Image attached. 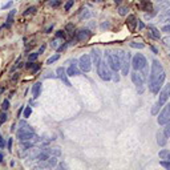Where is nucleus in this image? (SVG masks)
Instances as JSON below:
<instances>
[{"label": "nucleus", "mask_w": 170, "mask_h": 170, "mask_svg": "<svg viewBox=\"0 0 170 170\" xmlns=\"http://www.w3.org/2000/svg\"><path fill=\"white\" fill-rule=\"evenodd\" d=\"M164 73H165V71L162 68L161 63H159L158 60H153V63H152V72H150V77H149V88L153 87V84L156 81H158V79L161 77Z\"/></svg>", "instance_id": "obj_1"}, {"label": "nucleus", "mask_w": 170, "mask_h": 170, "mask_svg": "<svg viewBox=\"0 0 170 170\" xmlns=\"http://www.w3.org/2000/svg\"><path fill=\"white\" fill-rule=\"evenodd\" d=\"M105 60L113 72H118L121 69V60L117 52H105Z\"/></svg>", "instance_id": "obj_2"}, {"label": "nucleus", "mask_w": 170, "mask_h": 170, "mask_svg": "<svg viewBox=\"0 0 170 170\" xmlns=\"http://www.w3.org/2000/svg\"><path fill=\"white\" fill-rule=\"evenodd\" d=\"M97 73H98V76L102 79V80H110L112 79V72H110V67L108 65L106 60H101L97 65Z\"/></svg>", "instance_id": "obj_3"}, {"label": "nucleus", "mask_w": 170, "mask_h": 170, "mask_svg": "<svg viewBox=\"0 0 170 170\" xmlns=\"http://www.w3.org/2000/svg\"><path fill=\"white\" fill-rule=\"evenodd\" d=\"M118 56L121 60V73L124 76H128L129 73V64H130V55L124 52V51H118Z\"/></svg>", "instance_id": "obj_4"}, {"label": "nucleus", "mask_w": 170, "mask_h": 170, "mask_svg": "<svg viewBox=\"0 0 170 170\" xmlns=\"http://www.w3.org/2000/svg\"><path fill=\"white\" fill-rule=\"evenodd\" d=\"M33 134H35V132L29 125H25L17 130V138L20 141H29V140H32Z\"/></svg>", "instance_id": "obj_5"}, {"label": "nucleus", "mask_w": 170, "mask_h": 170, "mask_svg": "<svg viewBox=\"0 0 170 170\" xmlns=\"http://www.w3.org/2000/svg\"><path fill=\"white\" fill-rule=\"evenodd\" d=\"M158 93H159V97H158V101H157L156 105L161 109L166 104V101L169 100V97H170V84H166L164 87V89L161 92H158Z\"/></svg>", "instance_id": "obj_6"}, {"label": "nucleus", "mask_w": 170, "mask_h": 170, "mask_svg": "<svg viewBox=\"0 0 170 170\" xmlns=\"http://www.w3.org/2000/svg\"><path fill=\"white\" fill-rule=\"evenodd\" d=\"M145 65H146V59H145L144 55L137 53V55L133 56V59H132V67H133L136 71H141Z\"/></svg>", "instance_id": "obj_7"}, {"label": "nucleus", "mask_w": 170, "mask_h": 170, "mask_svg": "<svg viewBox=\"0 0 170 170\" xmlns=\"http://www.w3.org/2000/svg\"><path fill=\"white\" fill-rule=\"evenodd\" d=\"M79 65H80V69L82 72H89L92 68V59L89 55H82L80 60H79Z\"/></svg>", "instance_id": "obj_8"}, {"label": "nucleus", "mask_w": 170, "mask_h": 170, "mask_svg": "<svg viewBox=\"0 0 170 170\" xmlns=\"http://www.w3.org/2000/svg\"><path fill=\"white\" fill-rule=\"evenodd\" d=\"M132 81H133L134 85L137 87L138 93L144 92V79H142V76H141V73H137V72L132 73Z\"/></svg>", "instance_id": "obj_9"}, {"label": "nucleus", "mask_w": 170, "mask_h": 170, "mask_svg": "<svg viewBox=\"0 0 170 170\" xmlns=\"http://www.w3.org/2000/svg\"><path fill=\"white\" fill-rule=\"evenodd\" d=\"M169 120H170V104H167V105L164 108V110L159 113L157 121H158L159 125H165Z\"/></svg>", "instance_id": "obj_10"}, {"label": "nucleus", "mask_w": 170, "mask_h": 170, "mask_svg": "<svg viewBox=\"0 0 170 170\" xmlns=\"http://www.w3.org/2000/svg\"><path fill=\"white\" fill-rule=\"evenodd\" d=\"M92 36V32L88 31V29H81L76 33V41H85V40H88L89 37Z\"/></svg>", "instance_id": "obj_11"}, {"label": "nucleus", "mask_w": 170, "mask_h": 170, "mask_svg": "<svg viewBox=\"0 0 170 170\" xmlns=\"http://www.w3.org/2000/svg\"><path fill=\"white\" fill-rule=\"evenodd\" d=\"M77 64H79V61H76V60L73 61V64H71V67L67 69L68 76H79V74H81V72L77 68Z\"/></svg>", "instance_id": "obj_12"}, {"label": "nucleus", "mask_w": 170, "mask_h": 170, "mask_svg": "<svg viewBox=\"0 0 170 170\" xmlns=\"http://www.w3.org/2000/svg\"><path fill=\"white\" fill-rule=\"evenodd\" d=\"M137 17L134 16V15H129L128 16V20H126V25H128V28L133 32L134 29H136V25H137Z\"/></svg>", "instance_id": "obj_13"}, {"label": "nucleus", "mask_w": 170, "mask_h": 170, "mask_svg": "<svg viewBox=\"0 0 170 170\" xmlns=\"http://www.w3.org/2000/svg\"><path fill=\"white\" fill-rule=\"evenodd\" d=\"M140 8L145 12L152 11V3H150V0H140Z\"/></svg>", "instance_id": "obj_14"}, {"label": "nucleus", "mask_w": 170, "mask_h": 170, "mask_svg": "<svg viewBox=\"0 0 170 170\" xmlns=\"http://www.w3.org/2000/svg\"><path fill=\"white\" fill-rule=\"evenodd\" d=\"M40 92H41V82H36L32 87V96H33V98L39 97L40 96Z\"/></svg>", "instance_id": "obj_15"}, {"label": "nucleus", "mask_w": 170, "mask_h": 170, "mask_svg": "<svg viewBox=\"0 0 170 170\" xmlns=\"http://www.w3.org/2000/svg\"><path fill=\"white\" fill-rule=\"evenodd\" d=\"M92 57H93V61H94V64H96V67L98 65V63L101 61V52H100V49H93L92 51Z\"/></svg>", "instance_id": "obj_16"}, {"label": "nucleus", "mask_w": 170, "mask_h": 170, "mask_svg": "<svg viewBox=\"0 0 170 170\" xmlns=\"http://www.w3.org/2000/svg\"><path fill=\"white\" fill-rule=\"evenodd\" d=\"M166 136L164 134V133H161V132H158L157 133V144L159 145V146H165V144H166Z\"/></svg>", "instance_id": "obj_17"}, {"label": "nucleus", "mask_w": 170, "mask_h": 170, "mask_svg": "<svg viewBox=\"0 0 170 170\" xmlns=\"http://www.w3.org/2000/svg\"><path fill=\"white\" fill-rule=\"evenodd\" d=\"M41 153V148H35L31 150V153H29V158L31 159H37V157H39V154Z\"/></svg>", "instance_id": "obj_18"}, {"label": "nucleus", "mask_w": 170, "mask_h": 170, "mask_svg": "<svg viewBox=\"0 0 170 170\" xmlns=\"http://www.w3.org/2000/svg\"><path fill=\"white\" fill-rule=\"evenodd\" d=\"M149 31L152 32V36L154 37V39H159V37H161V35H159V31L157 29L156 27H153V25H149Z\"/></svg>", "instance_id": "obj_19"}, {"label": "nucleus", "mask_w": 170, "mask_h": 170, "mask_svg": "<svg viewBox=\"0 0 170 170\" xmlns=\"http://www.w3.org/2000/svg\"><path fill=\"white\" fill-rule=\"evenodd\" d=\"M47 161H48V164H49V167H55L56 165H57V157H56V156H51Z\"/></svg>", "instance_id": "obj_20"}, {"label": "nucleus", "mask_w": 170, "mask_h": 170, "mask_svg": "<svg viewBox=\"0 0 170 170\" xmlns=\"http://www.w3.org/2000/svg\"><path fill=\"white\" fill-rule=\"evenodd\" d=\"M129 45L132 47V48H138V49L145 48V44H144V43H137V41H130Z\"/></svg>", "instance_id": "obj_21"}, {"label": "nucleus", "mask_w": 170, "mask_h": 170, "mask_svg": "<svg viewBox=\"0 0 170 170\" xmlns=\"http://www.w3.org/2000/svg\"><path fill=\"white\" fill-rule=\"evenodd\" d=\"M169 154H170V152H169V150H165V149L158 153V156H159V158H161V159H166L169 157Z\"/></svg>", "instance_id": "obj_22"}, {"label": "nucleus", "mask_w": 170, "mask_h": 170, "mask_svg": "<svg viewBox=\"0 0 170 170\" xmlns=\"http://www.w3.org/2000/svg\"><path fill=\"white\" fill-rule=\"evenodd\" d=\"M60 79L63 80V82H64L65 85H67V87H71V85H72V84H71V81L68 80V74H67V72H65V73L63 74V76H61Z\"/></svg>", "instance_id": "obj_23"}, {"label": "nucleus", "mask_w": 170, "mask_h": 170, "mask_svg": "<svg viewBox=\"0 0 170 170\" xmlns=\"http://www.w3.org/2000/svg\"><path fill=\"white\" fill-rule=\"evenodd\" d=\"M128 7H118V15H121V16H126L128 15Z\"/></svg>", "instance_id": "obj_24"}, {"label": "nucleus", "mask_w": 170, "mask_h": 170, "mask_svg": "<svg viewBox=\"0 0 170 170\" xmlns=\"http://www.w3.org/2000/svg\"><path fill=\"white\" fill-rule=\"evenodd\" d=\"M60 59V55L59 53H56V55H53L52 57H49L48 60H47V64H52V63H55V61H57Z\"/></svg>", "instance_id": "obj_25"}, {"label": "nucleus", "mask_w": 170, "mask_h": 170, "mask_svg": "<svg viewBox=\"0 0 170 170\" xmlns=\"http://www.w3.org/2000/svg\"><path fill=\"white\" fill-rule=\"evenodd\" d=\"M65 29H67V32H68L71 36L74 35V25H73V24H68L67 27H65Z\"/></svg>", "instance_id": "obj_26"}, {"label": "nucleus", "mask_w": 170, "mask_h": 170, "mask_svg": "<svg viewBox=\"0 0 170 170\" xmlns=\"http://www.w3.org/2000/svg\"><path fill=\"white\" fill-rule=\"evenodd\" d=\"M164 134H165L166 137H170V120L165 124V132H164Z\"/></svg>", "instance_id": "obj_27"}, {"label": "nucleus", "mask_w": 170, "mask_h": 170, "mask_svg": "<svg viewBox=\"0 0 170 170\" xmlns=\"http://www.w3.org/2000/svg\"><path fill=\"white\" fill-rule=\"evenodd\" d=\"M35 12H36V7H29V8H28V9H27V11H25L23 15H24V16H28V15H31V13L33 15Z\"/></svg>", "instance_id": "obj_28"}, {"label": "nucleus", "mask_w": 170, "mask_h": 170, "mask_svg": "<svg viewBox=\"0 0 170 170\" xmlns=\"http://www.w3.org/2000/svg\"><path fill=\"white\" fill-rule=\"evenodd\" d=\"M51 154L52 156H56V157H59L61 154V150L59 148H55V149H51Z\"/></svg>", "instance_id": "obj_29"}, {"label": "nucleus", "mask_w": 170, "mask_h": 170, "mask_svg": "<svg viewBox=\"0 0 170 170\" xmlns=\"http://www.w3.org/2000/svg\"><path fill=\"white\" fill-rule=\"evenodd\" d=\"M31 112H32L31 106H27V108L24 109V117H25V118H28V117L31 116Z\"/></svg>", "instance_id": "obj_30"}, {"label": "nucleus", "mask_w": 170, "mask_h": 170, "mask_svg": "<svg viewBox=\"0 0 170 170\" xmlns=\"http://www.w3.org/2000/svg\"><path fill=\"white\" fill-rule=\"evenodd\" d=\"M73 3H74V0H68L67 4H65V11H69V9L72 8V5H73Z\"/></svg>", "instance_id": "obj_31"}, {"label": "nucleus", "mask_w": 170, "mask_h": 170, "mask_svg": "<svg viewBox=\"0 0 170 170\" xmlns=\"http://www.w3.org/2000/svg\"><path fill=\"white\" fill-rule=\"evenodd\" d=\"M65 32L64 31H59V32H56V37H57V39H65Z\"/></svg>", "instance_id": "obj_32"}, {"label": "nucleus", "mask_w": 170, "mask_h": 170, "mask_svg": "<svg viewBox=\"0 0 170 170\" xmlns=\"http://www.w3.org/2000/svg\"><path fill=\"white\" fill-rule=\"evenodd\" d=\"M90 16V12L88 11V9H84L82 11V13L80 15V19H84V17H89Z\"/></svg>", "instance_id": "obj_33"}, {"label": "nucleus", "mask_w": 170, "mask_h": 170, "mask_svg": "<svg viewBox=\"0 0 170 170\" xmlns=\"http://www.w3.org/2000/svg\"><path fill=\"white\" fill-rule=\"evenodd\" d=\"M37 57H39V53H37V52H35V53L29 55V57H28V60H29V61H35Z\"/></svg>", "instance_id": "obj_34"}, {"label": "nucleus", "mask_w": 170, "mask_h": 170, "mask_svg": "<svg viewBox=\"0 0 170 170\" xmlns=\"http://www.w3.org/2000/svg\"><path fill=\"white\" fill-rule=\"evenodd\" d=\"M65 72H67V71H65L64 68H61V67H60V68H57V71H56V73H57V77H61Z\"/></svg>", "instance_id": "obj_35"}, {"label": "nucleus", "mask_w": 170, "mask_h": 170, "mask_svg": "<svg viewBox=\"0 0 170 170\" xmlns=\"http://www.w3.org/2000/svg\"><path fill=\"white\" fill-rule=\"evenodd\" d=\"M8 108H9V101H8V100H4L3 104H2V109H3V110H7Z\"/></svg>", "instance_id": "obj_36"}, {"label": "nucleus", "mask_w": 170, "mask_h": 170, "mask_svg": "<svg viewBox=\"0 0 170 170\" xmlns=\"http://www.w3.org/2000/svg\"><path fill=\"white\" fill-rule=\"evenodd\" d=\"M112 79H113V81L118 82V81H120V76H118V73H117V72H113V73H112Z\"/></svg>", "instance_id": "obj_37"}, {"label": "nucleus", "mask_w": 170, "mask_h": 170, "mask_svg": "<svg viewBox=\"0 0 170 170\" xmlns=\"http://www.w3.org/2000/svg\"><path fill=\"white\" fill-rule=\"evenodd\" d=\"M51 47H52V48H56V49H57V47H59V40H57V39L52 40V41H51Z\"/></svg>", "instance_id": "obj_38"}, {"label": "nucleus", "mask_w": 170, "mask_h": 170, "mask_svg": "<svg viewBox=\"0 0 170 170\" xmlns=\"http://www.w3.org/2000/svg\"><path fill=\"white\" fill-rule=\"evenodd\" d=\"M21 145H23V148H32L33 142H27V141H21Z\"/></svg>", "instance_id": "obj_39"}, {"label": "nucleus", "mask_w": 170, "mask_h": 170, "mask_svg": "<svg viewBox=\"0 0 170 170\" xmlns=\"http://www.w3.org/2000/svg\"><path fill=\"white\" fill-rule=\"evenodd\" d=\"M159 164H161V166H164V167H166V169H170V162H169V161H161Z\"/></svg>", "instance_id": "obj_40"}, {"label": "nucleus", "mask_w": 170, "mask_h": 170, "mask_svg": "<svg viewBox=\"0 0 170 170\" xmlns=\"http://www.w3.org/2000/svg\"><path fill=\"white\" fill-rule=\"evenodd\" d=\"M67 47H68V44H63L61 47H57V52H63V51H65V49H67Z\"/></svg>", "instance_id": "obj_41"}, {"label": "nucleus", "mask_w": 170, "mask_h": 170, "mask_svg": "<svg viewBox=\"0 0 170 170\" xmlns=\"http://www.w3.org/2000/svg\"><path fill=\"white\" fill-rule=\"evenodd\" d=\"M39 69H40V65H39V64H35L33 67H32V73H36Z\"/></svg>", "instance_id": "obj_42"}, {"label": "nucleus", "mask_w": 170, "mask_h": 170, "mask_svg": "<svg viewBox=\"0 0 170 170\" xmlns=\"http://www.w3.org/2000/svg\"><path fill=\"white\" fill-rule=\"evenodd\" d=\"M0 121H2V122L7 121V114H5V113H0Z\"/></svg>", "instance_id": "obj_43"}, {"label": "nucleus", "mask_w": 170, "mask_h": 170, "mask_svg": "<svg viewBox=\"0 0 170 170\" xmlns=\"http://www.w3.org/2000/svg\"><path fill=\"white\" fill-rule=\"evenodd\" d=\"M162 41L165 43V45H170V36H166L162 39Z\"/></svg>", "instance_id": "obj_44"}, {"label": "nucleus", "mask_w": 170, "mask_h": 170, "mask_svg": "<svg viewBox=\"0 0 170 170\" xmlns=\"http://www.w3.org/2000/svg\"><path fill=\"white\" fill-rule=\"evenodd\" d=\"M162 32H170V24H169V25H164V27H162Z\"/></svg>", "instance_id": "obj_45"}, {"label": "nucleus", "mask_w": 170, "mask_h": 170, "mask_svg": "<svg viewBox=\"0 0 170 170\" xmlns=\"http://www.w3.org/2000/svg\"><path fill=\"white\" fill-rule=\"evenodd\" d=\"M33 65H35V63H33V61H29V63L27 64V68H28V69H32Z\"/></svg>", "instance_id": "obj_46"}, {"label": "nucleus", "mask_w": 170, "mask_h": 170, "mask_svg": "<svg viewBox=\"0 0 170 170\" xmlns=\"http://www.w3.org/2000/svg\"><path fill=\"white\" fill-rule=\"evenodd\" d=\"M44 51H45V45H44V44H43V45H41V47H40V49H39V52H37V53H39V55H40V53H43V52H44Z\"/></svg>", "instance_id": "obj_47"}, {"label": "nucleus", "mask_w": 170, "mask_h": 170, "mask_svg": "<svg viewBox=\"0 0 170 170\" xmlns=\"http://www.w3.org/2000/svg\"><path fill=\"white\" fill-rule=\"evenodd\" d=\"M137 24H138V27H140V29H144V28H145V25H144V23H142V21H140V20H138V23H137Z\"/></svg>", "instance_id": "obj_48"}, {"label": "nucleus", "mask_w": 170, "mask_h": 170, "mask_svg": "<svg viewBox=\"0 0 170 170\" xmlns=\"http://www.w3.org/2000/svg\"><path fill=\"white\" fill-rule=\"evenodd\" d=\"M12 142H13L12 138H9V140H8V149H9V150H11V148H12Z\"/></svg>", "instance_id": "obj_49"}, {"label": "nucleus", "mask_w": 170, "mask_h": 170, "mask_svg": "<svg viewBox=\"0 0 170 170\" xmlns=\"http://www.w3.org/2000/svg\"><path fill=\"white\" fill-rule=\"evenodd\" d=\"M11 5H12V0H11V2H9V3H7L3 8H11Z\"/></svg>", "instance_id": "obj_50"}, {"label": "nucleus", "mask_w": 170, "mask_h": 170, "mask_svg": "<svg viewBox=\"0 0 170 170\" xmlns=\"http://www.w3.org/2000/svg\"><path fill=\"white\" fill-rule=\"evenodd\" d=\"M5 146V142L3 141V138H0V148H4Z\"/></svg>", "instance_id": "obj_51"}, {"label": "nucleus", "mask_w": 170, "mask_h": 170, "mask_svg": "<svg viewBox=\"0 0 170 170\" xmlns=\"http://www.w3.org/2000/svg\"><path fill=\"white\" fill-rule=\"evenodd\" d=\"M53 29V25H51V27H48V29H47V33H49Z\"/></svg>", "instance_id": "obj_52"}, {"label": "nucleus", "mask_w": 170, "mask_h": 170, "mask_svg": "<svg viewBox=\"0 0 170 170\" xmlns=\"http://www.w3.org/2000/svg\"><path fill=\"white\" fill-rule=\"evenodd\" d=\"M59 167H61V169H64V167H67V165H65L64 162H61V164L59 165Z\"/></svg>", "instance_id": "obj_53"}, {"label": "nucleus", "mask_w": 170, "mask_h": 170, "mask_svg": "<svg viewBox=\"0 0 170 170\" xmlns=\"http://www.w3.org/2000/svg\"><path fill=\"white\" fill-rule=\"evenodd\" d=\"M59 4H60V2H55V3H52V5H53V7H57Z\"/></svg>", "instance_id": "obj_54"}, {"label": "nucleus", "mask_w": 170, "mask_h": 170, "mask_svg": "<svg viewBox=\"0 0 170 170\" xmlns=\"http://www.w3.org/2000/svg\"><path fill=\"white\" fill-rule=\"evenodd\" d=\"M17 77H19V74H17V73H16V74H15V76H13V77H12V80H13V81H15V80H17Z\"/></svg>", "instance_id": "obj_55"}, {"label": "nucleus", "mask_w": 170, "mask_h": 170, "mask_svg": "<svg viewBox=\"0 0 170 170\" xmlns=\"http://www.w3.org/2000/svg\"><path fill=\"white\" fill-rule=\"evenodd\" d=\"M152 51H153L154 53H158V51H157V48H154V47H152Z\"/></svg>", "instance_id": "obj_56"}, {"label": "nucleus", "mask_w": 170, "mask_h": 170, "mask_svg": "<svg viewBox=\"0 0 170 170\" xmlns=\"http://www.w3.org/2000/svg\"><path fill=\"white\" fill-rule=\"evenodd\" d=\"M3 158H4V156H3L2 153H0V162H2V161H3Z\"/></svg>", "instance_id": "obj_57"}, {"label": "nucleus", "mask_w": 170, "mask_h": 170, "mask_svg": "<svg viewBox=\"0 0 170 170\" xmlns=\"http://www.w3.org/2000/svg\"><path fill=\"white\" fill-rule=\"evenodd\" d=\"M114 2H116V3H117V4H120V3H121V2H122V0H114Z\"/></svg>", "instance_id": "obj_58"}, {"label": "nucleus", "mask_w": 170, "mask_h": 170, "mask_svg": "<svg viewBox=\"0 0 170 170\" xmlns=\"http://www.w3.org/2000/svg\"><path fill=\"white\" fill-rule=\"evenodd\" d=\"M166 161H169V162H170V154H169V157L166 158Z\"/></svg>", "instance_id": "obj_59"}, {"label": "nucleus", "mask_w": 170, "mask_h": 170, "mask_svg": "<svg viewBox=\"0 0 170 170\" xmlns=\"http://www.w3.org/2000/svg\"><path fill=\"white\" fill-rule=\"evenodd\" d=\"M2 124H3V122H2V121H0V126H2Z\"/></svg>", "instance_id": "obj_60"}, {"label": "nucleus", "mask_w": 170, "mask_h": 170, "mask_svg": "<svg viewBox=\"0 0 170 170\" xmlns=\"http://www.w3.org/2000/svg\"><path fill=\"white\" fill-rule=\"evenodd\" d=\"M0 138H2V134H0Z\"/></svg>", "instance_id": "obj_61"}]
</instances>
